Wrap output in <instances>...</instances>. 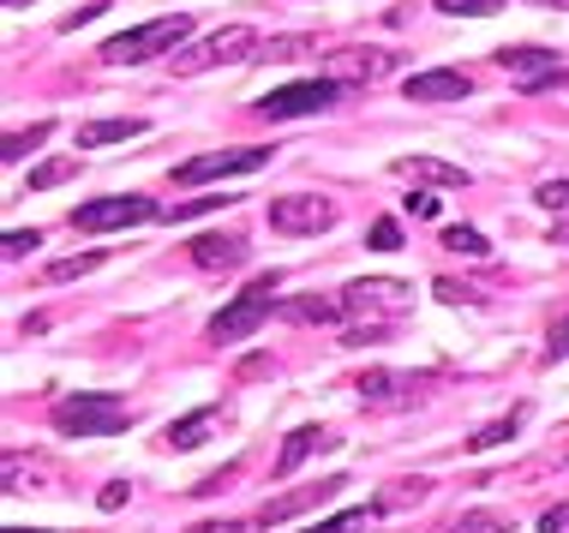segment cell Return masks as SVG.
Returning a JSON list of instances; mask_svg holds the SVG:
<instances>
[{
  "label": "cell",
  "instance_id": "2e32d148",
  "mask_svg": "<svg viewBox=\"0 0 569 533\" xmlns=\"http://www.w3.org/2000/svg\"><path fill=\"white\" fill-rule=\"evenodd\" d=\"M325 450H336V432H330V425H300V432H288L282 455H276V474L288 480L300 462H312V455H325Z\"/></svg>",
  "mask_w": 569,
  "mask_h": 533
},
{
  "label": "cell",
  "instance_id": "83f0119b",
  "mask_svg": "<svg viewBox=\"0 0 569 533\" xmlns=\"http://www.w3.org/2000/svg\"><path fill=\"white\" fill-rule=\"evenodd\" d=\"M438 12H456V19H491L503 0H432Z\"/></svg>",
  "mask_w": 569,
  "mask_h": 533
},
{
  "label": "cell",
  "instance_id": "d590c367",
  "mask_svg": "<svg viewBox=\"0 0 569 533\" xmlns=\"http://www.w3.org/2000/svg\"><path fill=\"white\" fill-rule=\"evenodd\" d=\"M540 204H546V210H563V204H569V180H546V187H540Z\"/></svg>",
  "mask_w": 569,
  "mask_h": 533
},
{
  "label": "cell",
  "instance_id": "4fadbf2b",
  "mask_svg": "<svg viewBox=\"0 0 569 533\" xmlns=\"http://www.w3.org/2000/svg\"><path fill=\"white\" fill-rule=\"evenodd\" d=\"M390 67H396V54H383V49H342V54H330V79L336 84H378Z\"/></svg>",
  "mask_w": 569,
  "mask_h": 533
},
{
  "label": "cell",
  "instance_id": "ba28073f",
  "mask_svg": "<svg viewBox=\"0 0 569 533\" xmlns=\"http://www.w3.org/2000/svg\"><path fill=\"white\" fill-rule=\"evenodd\" d=\"M276 157V150L264 144H240V150H210V157H192L174 169V187H204V180H228V174H252L264 169V162Z\"/></svg>",
  "mask_w": 569,
  "mask_h": 533
},
{
  "label": "cell",
  "instance_id": "b9f144b4",
  "mask_svg": "<svg viewBox=\"0 0 569 533\" xmlns=\"http://www.w3.org/2000/svg\"><path fill=\"white\" fill-rule=\"evenodd\" d=\"M7 7H24V0H7Z\"/></svg>",
  "mask_w": 569,
  "mask_h": 533
},
{
  "label": "cell",
  "instance_id": "f35d334b",
  "mask_svg": "<svg viewBox=\"0 0 569 533\" xmlns=\"http://www.w3.org/2000/svg\"><path fill=\"white\" fill-rule=\"evenodd\" d=\"M563 354H569V312L551 324V360H563Z\"/></svg>",
  "mask_w": 569,
  "mask_h": 533
},
{
  "label": "cell",
  "instance_id": "7a4b0ae2",
  "mask_svg": "<svg viewBox=\"0 0 569 533\" xmlns=\"http://www.w3.org/2000/svg\"><path fill=\"white\" fill-rule=\"evenodd\" d=\"M187 37H192V12H168V19H150V24H132V30H120V37H109L102 42V60H109V67H138V60L174 54Z\"/></svg>",
  "mask_w": 569,
  "mask_h": 533
},
{
  "label": "cell",
  "instance_id": "f546056e",
  "mask_svg": "<svg viewBox=\"0 0 569 533\" xmlns=\"http://www.w3.org/2000/svg\"><path fill=\"white\" fill-rule=\"evenodd\" d=\"M426 492H432V480H396V485H390V497H383V510H396V504H420Z\"/></svg>",
  "mask_w": 569,
  "mask_h": 533
},
{
  "label": "cell",
  "instance_id": "9c48e42d",
  "mask_svg": "<svg viewBox=\"0 0 569 533\" xmlns=\"http://www.w3.org/2000/svg\"><path fill=\"white\" fill-rule=\"evenodd\" d=\"M264 217L276 234H325V228H336V204L312 192H288V198H270Z\"/></svg>",
  "mask_w": 569,
  "mask_h": 533
},
{
  "label": "cell",
  "instance_id": "f1b7e54d",
  "mask_svg": "<svg viewBox=\"0 0 569 533\" xmlns=\"http://www.w3.org/2000/svg\"><path fill=\"white\" fill-rule=\"evenodd\" d=\"M217 204H234V198H187V204H168V210H162V222H187V217H204V210H217Z\"/></svg>",
  "mask_w": 569,
  "mask_h": 533
},
{
  "label": "cell",
  "instance_id": "d6986e66",
  "mask_svg": "<svg viewBox=\"0 0 569 533\" xmlns=\"http://www.w3.org/2000/svg\"><path fill=\"white\" fill-rule=\"evenodd\" d=\"M282 312L300 318V324H342V318H348L342 294H336V300L330 294H300V300H282Z\"/></svg>",
  "mask_w": 569,
  "mask_h": 533
},
{
  "label": "cell",
  "instance_id": "52a82bcc",
  "mask_svg": "<svg viewBox=\"0 0 569 533\" xmlns=\"http://www.w3.org/2000/svg\"><path fill=\"white\" fill-rule=\"evenodd\" d=\"M162 217V204H150V198H90V204L72 210V228L79 234H109V228H132V222H157Z\"/></svg>",
  "mask_w": 569,
  "mask_h": 533
},
{
  "label": "cell",
  "instance_id": "5b68a950",
  "mask_svg": "<svg viewBox=\"0 0 569 533\" xmlns=\"http://www.w3.org/2000/svg\"><path fill=\"white\" fill-rule=\"evenodd\" d=\"M408 300H413V288L396 282V276H360V282L342 288V312L348 318H372V324H383V330H390L396 312H408Z\"/></svg>",
  "mask_w": 569,
  "mask_h": 533
},
{
  "label": "cell",
  "instance_id": "277c9868",
  "mask_svg": "<svg viewBox=\"0 0 569 533\" xmlns=\"http://www.w3.org/2000/svg\"><path fill=\"white\" fill-rule=\"evenodd\" d=\"M252 54H258V30L252 24H222V30H210L204 42L180 49L168 67L174 72H204V67H234V60H252Z\"/></svg>",
  "mask_w": 569,
  "mask_h": 533
},
{
  "label": "cell",
  "instance_id": "8992f818",
  "mask_svg": "<svg viewBox=\"0 0 569 533\" xmlns=\"http://www.w3.org/2000/svg\"><path fill=\"white\" fill-rule=\"evenodd\" d=\"M342 97V84L336 79H300V84H282L270 90V97H258V120H300V114H325L330 102Z\"/></svg>",
  "mask_w": 569,
  "mask_h": 533
},
{
  "label": "cell",
  "instance_id": "836d02e7",
  "mask_svg": "<svg viewBox=\"0 0 569 533\" xmlns=\"http://www.w3.org/2000/svg\"><path fill=\"white\" fill-rule=\"evenodd\" d=\"M438 300H450V306H480V294H473V288H456L450 276L438 282Z\"/></svg>",
  "mask_w": 569,
  "mask_h": 533
},
{
  "label": "cell",
  "instance_id": "484cf974",
  "mask_svg": "<svg viewBox=\"0 0 569 533\" xmlns=\"http://www.w3.org/2000/svg\"><path fill=\"white\" fill-rule=\"evenodd\" d=\"M443 252H461V258H486V234L480 228H443Z\"/></svg>",
  "mask_w": 569,
  "mask_h": 533
},
{
  "label": "cell",
  "instance_id": "cb8c5ba5",
  "mask_svg": "<svg viewBox=\"0 0 569 533\" xmlns=\"http://www.w3.org/2000/svg\"><path fill=\"white\" fill-rule=\"evenodd\" d=\"M102 264V252H79V258H54L49 270H42V282H72V276H90V270Z\"/></svg>",
  "mask_w": 569,
  "mask_h": 533
},
{
  "label": "cell",
  "instance_id": "5bb4252c",
  "mask_svg": "<svg viewBox=\"0 0 569 533\" xmlns=\"http://www.w3.org/2000/svg\"><path fill=\"white\" fill-rule=\"evenodd\" d=\"M402 90H408V102H461L473 90V79L456 67H432V72H413Z\"/></svg>",
  "mask_w": 569,
  "mask_h": 533
},
{
  "label": "cell",
  "instance_id": "8fae6325",
  "mask_svg": "<svg viewBox=\"0 0 569 533\" xmlns=\"http://www.w3.org/2000/svg\"><path fill=\"white\" fill-rule=\"evenodd\" d=\"M336 492H348V480H342V474H330V480H318V485H300V492H288V497H270L258 522H264V527H276V522H295V515L318 510V504H330Z\"/></svg>",
  "mask_w": 569,
  "mask_h": 533
},
{
  "label": "cell",
  "instance_id": "4dcf8cb0",
  "mask_svg": "<svg viewBox=\"0 0 569 533\" xmlns=\"http://www.w3.org/2000/svg\"><path fill=\"white\" fill-rule=\"evenodd\" d=\"M318 42L312 37H276V42H264V60H288V54H312Z\"/></svg>",
  "mask_w": 569,
  "mask_h": 533
},
{
  "label": "cell",
  "instance_id": "603a6c76",
  "mask_svg": "<svg viewBox=\"0 0 569 533\" xmlns=\"http://www.w3.org/2000/svg\"><path fill=\"white\" fill-rule=\"evenodd\" d=\"M438 533H516V522L498 510H468V515H456V522H443Z\"/></svg>",
  "mask_w": 569,
  "mask_h": 533
},
{
  "label": "cell",
  "instance_id": "d6a6232c",
  "mask_svg": "<svg viewBox=\"0 0 569 533\" xmlns=\"http://www.w3.org/2000/svg\"><path fill=\"white\" fill-rule=\"evenodd\" d=\"M366 240H372L378 252H396V247H402V228H396V222H372V234H366Z\"/></svg>",
  "mask_w": 569,
  "mask_h": 533
},
{
  "label": "cell",
  "instance_id": "e0dca14e",
  "mask_svg": "<svg viewBox=\"0 0 569 533\" xmlns=\"http://www.w3.org/2000/svg\"><path fill=\"white\" fill-rule=\"evenodd\" d=\"M187 258L198 270H240L246 264V240L240 234H198L187 247Z\"/></svg>",
  "mask_w": 569,
  "mask_h": 533
},
{
  "label": "cell",
  "instance_id": "e575fe53",
  "mask_svg": "<svg viewBox=\"0 0 569 533\" xmlns=\"http://www.w3.org/2000/svg\"><path fill=\"white\" fill-rule=\"evenodd\" d=\"M408 217H420V222H438V198H432V192H413V198H408Z\"/></svg>",
  "mask_w": 569,
  "mask_h": 533
},
{
  "label": "cell",
  "instance_id": "3957f363",
  "mask_svg": "<svg viewBox=\"0 0 569 533\" xmlns=\"http://www.w3.org/2000/svg\"><path fill=\"white\" fill-rule=\"evenodd\" d=\"M270 312H282V300H276V276H258L252 288H246L240 300H228V306L210 318V342H222V348H234L246 342L258 324H264Z\"/></svg>",
  "mask_w": 569,
  "mask_h": 533
},
{
  "label": "cell",
  "instance_id": "4316f807",
  "mask_svg": "<svg viewBox=\"0 0 569 533\" xmlns=\"http://www.w3.org/2000/svg\"><path fill=\"white\" fill-rule=\"evenodd\" d=\"M49 132H54V120H37V127L12 132V139H7V162H19V157H30V150H37L42 139H49Z\"/></svg>",
  "mask_w": 569,
  "mask_h": 533
},
{
  "label": "cell",
  "instance_id": "ab89813d",
  "mask_svg": "<svg viewBox=\"0 0 569 533\" xmlns=\"http://www.w3.org/2000/svg\"><path fill=\"white\" fill-rule=\"evenodd\" d=\"M97 12H102V7H84V12H72V19H60V30H79V24H90V19H97Z\"/></svg>",
  "mask_w": 569,
  "mask_h": 533
},
{
  "label": "cell",
  "instance_id": "7402d4cb",
  "mask_svg": "<svg viewBox=\"0 0 569 533\" xmlns=\"http://www.w3.org/2000/svg\"><path fill=\"white\" fill-rule=\"evenodd\" d=\"M383 515V504H360V510H342L330 515V522H312L306 533H372V522Z\"/></svg>",
  "mask_w": 569,
  "mask_h": 533
},
{
  "label": "cell",
  "instance_id": "1f68e13d",
  "mask_svg": "<svg viewBox=\"0 0 569 533\" xmlns=\"http://www.w3.org/2000/svg\"><path fill=\"white\" fill-rule=\"evenodd\" d=\"M127 497H132V485L127 480H109V485H102V497H97V510H127Z\"/></svg>",
  "mask_w": 569,
  "mask_h": 533
},
{
  "label": "cell",
  "instance_id": "7c38bea8",
  "mask_svg": "<svg viewBox=\"0 0 569 533\" xmlns=\"http://www.w3.org/2000/svg\"><path fill=\"white\" fill-rule=\"evenodd\" d=\"M420 390H432V378H408V372H366L360 378V402H372V408H402V402H413Z\"/></svg>",
  "mask_w": 569,
  "mask_h": 533
},
{
  "label": "cell",
  "instance_id": "74e56055",
  "mask_svg": "<svg viewBox=\"0 0 569 533\" xmlns=\"http://www.w3.org/2000/svg\"><path fill=\"white\" fill-rule=\"evenodd\" d=\"M540 533H569V504H551L540 515Z\"/></svg>",
  "mask_w": 569,
  "mask_h": 533
},
{
  "label": "cell",
  "instance_id": "6da1fadb",
  "mask_svg": "<svg viewBox=\"0 0 569 533\" xmlns=\"http://www.w3.org/2000/svg\"><path fill=\"white\" fill-rule=\"evenodd\" d=\"M132 425V408L109 390H84V395H60L54 402V432L60 438H114Z\"/></svg>",
  "mask_w": 569,
  "mask_h": 533
},
{
  "label": "cell",
  "instance_id": "9a60e30c",
  "mask_svg": "<svg viewBox=\"0 0 569 533\" xmlns=\"http://www.w3.org/2000/svg\"><path fill=\"white\" fill-rule=\"evenodd\" d=\"M228 420V408L222 402H210V408H198V414H187V420H174V425H168V432H162V450H174V455H187V450H198V444H204V438L210 432H217V425Z\"/></svg>",
  "mask_w": 569,
  "mask_h": 533
},
{
  "label": "cell",
  "instance_id": "8d00e7d4",
  "mask_svg": "<svg viewBox=\"0 0 569 533\" xmlns=\"http://www.w3.org/2000/svg\"><path fill=\"white\" fill-rule=\"evenodd\" d=\"M42 247V234L30 228V234H7V258H24V252H37Z\"/></svg>",
  "mask_w": 569,
  "mask_h": 533
},
{
  "label": "cell",
  "instance_id": "44dd1931",
  "mask_svg": "<svg viewBox=\"0 0 569 533\" xmlns=\"http://www.w3.org/2000/svg\"><path fill=\"white\" fill-rule=\"evenodd\" d=\"M521 420H528V408H510V414H498V420H486L480 432L468 438V450L473 455H486V450H498V444H510V438L521 432Z\"/></svg>",
  "mask_w": 569,
  "mask_h": 533
},
{
  "label": "cell",
  "instance_id": "60d3db41",
  "mask_svg": "<svg viewBox=\"0 0 569 533\" xmlns=\"http://www.w3.org/2000/svg\"><path fill=\"white\" fill-rule=\"evenodd\" d=\"M540 7H558V12H569V0H540Z\"/></svg>",
  "mask_w": 569,
  "mask_h": 533
},
{
  "label": "cell",
  "instance_id": "ac0fdd59",
  "mask_svg": "<svg viewBox=\"0 0 569 533\" xmlns=\"http://www.w3.org/2000/svg\"><path fill=\"white\" fill-rule=\"evenodd\" d=\"M396 174L420 180V187H468V169H456V162H443V157H402Z\"/></svg>",
  "mask_w": 569,
  "mask_h": 533
},
{
  "label": "cell",
  "instance_id": "ffe728a7",
  "mask_svg": "<svg viewBox=\"0 0 569 533\" xmlns=\"http://www.w3.org/2000/svg\"><path fill=\"white\" fill-rule=\"evenodd\" d=\"M144 120H84L79 127V150H102V144H120V139H138Z\"/></svg>",
  "mask_w": 569,
  "mask_h": 533
},
{
  "label": "cell",
  "instance_id": "30bf717a",
  "mask_svg": "<svg viewBox=\"0 0 569 533\" xmlns=\"http://www.w3.org/2000/svg\"><path fill=\"white\" fill-rule=\"evenodd\" d=\"M498 67H503V79L521 84V90H546V84L563 79V60L551 54V49H533V42H516V49H503Z\"/></svg>",
  "mask_w": 569,
  "mask_h": 533
},
{
  "label": "cell",
  "instance_id": "d4e9b609",
  "mask_svg": "<svg viewBox=\"0 0 569 533\" xmlns=\"http://www.w3.org/2000/svg\"><path fill=\"white\" fill-rule=\"evenodd\" d=\"M72 174H79V157H54V162H42V169H30V192H49Z\"/></svg>",
  "mask_w": 569,
  "mask_h": 533
}]
</instances>
